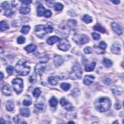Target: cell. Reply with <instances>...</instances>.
I'll return each instance as SVG.
<instances>
[{"label": "cell", "instance_id": "obj_1", "mask_svg": "<svg viewBox=\"0 0 124 124\" xmlns=\"http://www.w3.org/2000/svg\"><path fill=\"white\" fill-rule=\"evenodd\" d=\"M111 101L108 97H101L95 102V106L96 109L101 112L108 111L111 108Z\"/></svg>", "mask_w": 124, "mask_h": 124}, {"label": "cell", "instance_id": "obj_2", "mask_svg": "<svg viewBox=\"0 0 124 124\" xmlns=\"http://www.w3.org/2000/svg\"><path fill=\"white\" fill-rule=\"evenodd\" d=\"M16 72L19 75L22 76L27 75L31 70V68L28 64V62L25 59H22L18 61L15 67Z\"/></svg>", "mask_w": 124, "mask_h": 124}, {"label": "cell", "instance_id": "obj_3", "mask_svg": "<svg viewBox=\"0 0 124 124\" xmlns=\"http://www.w3.org/2000/svg\"><path fill=\"white\" fill-rule=\"evenodd\" d=\"M82 71L80 64L78 62L74 64L72 68V71L69 74L70 78L75 80L80 79L82 76Z\"/></svg>", "mask_w": 124, "mask_h": 124}, {"label": "cell", "instance_id": "obj_4", "mask_svg": "<svg viewBox=\"0 0 124 124\" xmlns=\"http://www.w3.org/2000/svg\"><path fill=\"white\" fill-rule=\"evenodd\" d=\"M12 86L15 91L17 94H20L23 89V80L20 78H16L12 80Z\"/></svg>", "mask_w": 124, "mask_h": 124}, {"label": "cell", "instance_id": "obj_5", "mask_svg": "<svg viewBox=\"0 0 124 124\" xmlns=\"http://www.w3.org/2000/svg\"><path fill=\"white\" fill-rule=\"evenodd\" d=\"M73 40L79 45H84L89 41V37L84 34H77L73 37Z\"/></svg>", "mask_w": 124, "mask_h": 124}, {"label": "cell", "instance_id": "obj_6", "mask_svg": "<svg viewBox=\"0 0 124 124\" xmlns=\"http://www.w3.org/2000/svg\"><path fill=\"white\" fill-rule=\"evenodd\" d=\"M70 28L68 23H61L59 27L58 32L59 34L64 38H67L70 34Z\"/></svg>", "mask_w": 124, "mask_h": 124}, {"label": "cell", "instance_id": "obj_7", "mask_svg": "<svg viewBox=\"0 0 124 124\" xmlns=\"http://www.w3.org/2000/svg\"><path fill=\"white\" fill-rule=\"evenodd\" d=\"M58 48L61 51L67 52L70 48V44L68 41L66 39H60L59 43L58 45Z\"/></svg>", "mask_w": 124, "mask_h": 124}, {"label": "cell", "instance_id": "obj_8", "mask_svg": "<svg viewBox=\"0 0 124 124\" xmlns=\"http://www.w3.org/2000/svg\"><path fill=\"white\" fill-rule=\"evenodd\" d=\"M47 63L45 62H39L38 63L35 68V71L38 75L42 74L46 68Z\"/></svg>", "mask_w": 124, "mask_h": 124}, {"label": "cell", "instance_id": "obj_9", "mask_svg": "<svg viewBox=\"0 0 124 124\" xmlns=\"http://www.w3.org/2000/svg\"><path fill=\"white\" fill-rule=\"evenodd\" d=\"M44 25H39L36 27L35 32L36 35L39 38H42L44 37L45 35L46 32L44 31Z\"/></svg>", "mask_w": 124, "mask_h": 124}, {"label": "cell", "instance_id": "obj_10", "mask_svg": "<svg viewBox=\"0 0 124 124\" xmlns=\"http://www.w3.org/2000/svg\"><path fill=\"white\" fill-rule=\"evenodd\" d=\"M111 26L113 29V30L118 35H121L123 33V30L121 26L115 23L112 22L111 23Z\"/></svg>", "mask_w": 124, "mask_h": 124}, {"label": "cell", "instance_id": "obj_11", "mask_svg": "<svg viewBox=\"0 0 124 124\" xmlns=\"http://www.w3.org/2000/svg\"><path fill=\"white\" fill-rule=\"evenodd\" d=\"M31 8L29 5L22 4L20 8V13L22 15H27L30 13Z\"/></svg>", "mask_w": 124, "mask_h": 124}, {"label": "cell", "instance_id": "obj_12", "mask_svg": "<svg viewBox=\"0 0 124 124\" xmlns=\"http://www.w3.org/2000/svg\"><path fill=\"white\" fill-rule=\"evenodd\" d=\"M95 80V77L92 75H86L84 79V83L86 85L92 84Z\"/></svg>", "mask_w": 124, "mask_h": 124}, {"label": "cell", "instance_id": "obj_13", "mask_svg": "<svg viewBox=\"0 0 124 124\" xmlns=\"http://www.w3.org/2000/svg\"><path fill=\"white\" fill-rule=\"evenodd\" d=\"M121 46L118 44H114L111 47V52L115 54H119L121 52Z\"/></svg>", "mask_w": 124, "mask_h": 124}, {"label": "cell", "instance_id": "obj_14", "mask_svg": "<svg viewBox=\"0 0 124 124\" xmlns=\"http://www.w3.org/2000/svg\"><path fill=\"white\" fill-rule=\"evenodd\" d=\"M60 37H59L58 36H51L50 37H49L47 40V43L48 44V45H52L53 44H54L55 43H56V42H58L60 40Z\"/></svg>", "mask_w": 124, "mask_h": 124}, {"label": "cell", "instance_id": "obj_15", "mask_svg": "<svg viewBox=\"0 0 124 124\" xmlns=\"http://www.w3.org/2000/svg\"><path fill=\"white\" fill-rule=\"evenodd\" d=\"M53 62L54 64L56 67H59L63 64L64 62V59L63 57L60 55H56L53 59Z\"/></svg>", "mask_w": 124, "mask_h": 124}, {"label": "cell", "instance_id": "obj_16", "mask_svg": "<svg viewBox=\"0 0 124 124\" xmlns=\"http://www.w3.org/2000/svg\"><path fill=\"white\" fill-rule=\"evenodd\" d=\"M2 92L4 95L6 96H10L11 95L12 92L11 90V87L9 85L6 84L4 85L2 88Z\"/></svg>", "mask_w": 124, "mask_h": 124}, {"label": "cell", "instance_id": "obj_17", "mask_svg": "<svg viewBox=\"0 0 124 124\" xmlns=\"http://www.w3.org/2000/svg\"><path fill=\"white\" fill-rule=\"evenodd\" d=\"M45 12V8L44 6L42 4H40L37 6V14L38 16H41L44 15Z\"/></svg>", "mask_w": 124, "mask_h": 124}, {"label": "cell", "instance_id": "obj_18", "mask_svg": "<svg viewBox=\"0 0 124 124\" xmlns=\"http://www.w3.org/2000/svg\"><path fill=\"white\" fill-rule=\"evenodd\" d=\"M48 83L52 85H56L58 83V78L57 77L51 76L48 79Z\"/></svg>", "mask_w": 124, "mask_h": 124}, {"label": "cell", "instance_id": "obj_19", "mask_svg": "<svg viewBox=\"0 0 124 124\" xmlns=\"http://www.w3.org/2000/svg\"><path fill=\"white\" fill-rule=\"evenodd\" d=\"M6 110L8 111H13L15 108L14 101L13 100H8V101H7L6 104Z\"/></svg>", "mask_w": 124, "mask_h": 124}, {"label": "cell", "instance_id": "obj_20", "mask_svg": "<svg viewBox=\"0 0 124 124\" xmlns=\"http://www.w3.org/2000/svg\"><path fill=\"white\" fill-rule=\"evenodd\" d=\"M96 63L95 62H93L91 64H87L85 67V70L87 72H91L94 70L95 68Z\"/></svg>", "mask_w": 124, "mask_h": 124}, {"label": "cell", "instance_id": "obj_21", "mask_svg": "<svg viewBox=\"0 0 124 124\" xmlns=\"http://www.w3.org/2000/svg\"><path fill=\"white\" fill-rule=\"evenodd\" d=\"M25 51L28 53L34 52L36 49V46L34 44H30L25 48Z\"/></svg>", "mask_w": 124, "mask_h": 124}, {"label": "cell", "instance_id": "obj_22", "mask_svg": "<svg viewBox=\"0 0 124 124\" xmlns=\"http://www.w3.org/2000/svg\"><path fill=\"white\" fill-rule=\"evenodd\" d=\"M112 92L113 93V94L116 95H119L121 94L123 91V89L121 87L116 86H113L112 88Z\"/></svg>", "mask_w": 124, "mask_h": 124}, {"label": "cell", "instance_id": "obj_23", "mask_svg": "<svg viewBox=\"0 0 124 124\" xmlns=\"http://www.w3.org/2000/svg\"><path fill=\"white\" fill-rule=\"evenodd\" d=\"M20 112L22 116L25 117H29L30 114V110L28 108H21L20 110Z\"/></svg>", "mask_w": 124, "mask_h": 124}, {"label": "cell", "instance_id": "obj_24", "mask_svg": "<svg viewBox=\"0 0 124 124\" xmlns=\"http://www.w3.org/2000/svg\"><path fill=\"white\" fill-rule=\"evenodd\" d=\"M93 29L94 30L100 32H101V33H103V34H104V33H105L106 32L105 29L103 26H102L100 24H98V23L96 24V25H95L94 26Z\"/></svg>", "mask_w": 124, "mask_h": 124}, {"label": "cell", "instance_id": "obj_25", "mask_svg": "<svg viewBox=\"0 0 124 124\" xmlns=\"http://www.w3.org/2000/svg\"><path fill=\"white\" fill-rule=\"evenodd\" d=\"M0 28H1V31L3 32L9 29V26L6 21L3 20L0 23Z\"/></svg>", "mask_w": 124, "mask_h": 124}, {"label": "cell", "instance_id": "obj_26", "mask_svg": "<svg viewBox=\"0 0 124 124\" xmlns=\"http://www.w3.org/2000/svg\"><path fill=\"white\" fill-rule=\"evenodd\" d=\"M44 31L46 32V34H49V33H51L53 31V28L52 26V25L49 23H48L44 25Z\"/></svg>", "mask_w": 124, "mask_h": 124}, {"label": "cell", "instance_id": "obj_27", "mask_svg": "<svg viewBox=\"0 0 124 124\" xmlns=\"http://www.w3.org/2000/svg\"><path fill=\"white\" fill-rule=\"evenodd\" d=\"M82 20L87 24H89L91 22H92L93 21L91 16H90L88 15H84L82 18Z\"/></svg>", "mask_w": 124, "mask_h": 124}, {"label": "cell", "instance_id": "obj_28", "mask_svg": "<svg viewBox=\"0 0 124 124\" xmlns=\"http://www.w3.org/2000/svg\"><path fill=\"white\" fill-rule=\"evenodd\" d=\"M103 64L106 68H109L112 66V62L109 59L105 58L103 61Z\"/></svg>", "mask_w": 124, "mask_h": 124}, {"label": "cell", "instance_id": "obj_29", "mask_svg": "<svg viewBox=\"0 0 124 124\" xmlns=\"http://www.w3.org/2000/svg\"><path fill=\"white\" fill-rule=\"evenodd\" d=\"M49 104H50V106L52 107H55L57 106L58 104V100L55 97L52 96L51 100H49Z\"/></svg>", "mask_w": 124, "mask_h": 124}, {"label": "cell", "instance_id": "obj_30", "mask_svg": "<svg viewBox=\"0 0 124 124\" xmlns=\"http://www.w3.org/2000/svg\"><path fill=\"white\" fill-rule=\"evenodd\" d=\"M60 87L61 89L64 91H68L71 88V84L68 83H65V82H64V83H62L61 84Z\"/></svg>", "mask_w": 124, "mask_h": 124}, {"label": "cell", "instance_id": "obj_31", "mask_svg": "<svg viewBox=\"0 0 124 124\" xmlns=\"http://www.w3.org/2000/svg\"><path fill=\"white\" fill-rule=\"evenodd\" d=\"M30 29V26L29 25L23 26L21 30V32L24 35H27L29 33Z\"/></svg>", "mask_w": 124, "mask_h": 124}, {"label": "cell", "instance_id": "obj_32", "mask_svg": "<svg viewBox=\"0 0 124 124\" xmlns=\"http://www.w3.org/2000/svg\"><path fill=\"white\" fill-rule=\"evenodd\" d=\"M14 14H15V11L9 8V9H8L5 11L4 13V15L6 16V17L10 18L13 16V15Z\"/></svg>", "mask_w": 124, "mask_h": 124}, {"label": "cell", "instance_id": "obj_33", "mask_svg": "<svg viewBox=\"0 0 124 124\" xmlns=\"http://www.w3.org/2000/svg\"><path fill=\"white\" fill-rule=\"evenodd\" d=\"M41 93H42V92H41L40 89L39 88H36L33 91L32 95L35 97L37 98L40 96Z\"/></svg>", "mask_w": 124, "mask_h": 124}, {"label": "cell", "instance_id": "obj_34", "mask_svg": "<svg viewBox=\"0 0 124 124\" xmlns=\"http://www.w3.org/2000/svg\"><path fill=\"white\" fill-rule=\"evenodd\" d=\"M64 5L61 3H56L54 4V9L57 11H60L63 10Z\"/></svg>", "mask_w": 124, "mask_h": 124}, {"label": "cell", "instance_id": "obj_35", "mask_svg": "<svg viewBox=\"0 0 124 124\" xmlns=\"http://www.w3.org/2000/svg\"><path fill=\"white\" fill-rule=\"evenodd\" d=\"M68 26L69 27L71 28H74L76 26L77 24L76 21L75 20H69L68 22Z\"/></svg>", "mask_w": 124, "mask_h": 124}, {"label": "cell", "instance_id": "obj_36", "mask_svg": "<svg viewBox=\"0 0 124 124\" xmlns=\"http://www.w3.org/2000/svg\"><path fill=\"white\" fill-rule=\"evenodd\" d=\"M32 103L31 98L29 96L28 98H26L23 101V104L25 106H29Z\"/></svg>", "mask_w": 124, "mask_h": 124}, {"label": "cell", "instance_id": "obj_37", "mask_svg": "<svg viewBox=\"0 0 124 124\" xmlns=\"http://www.w3.org/2000/svg\"><path fill=\"white\" fill-rule=\"evenodd\" d=\"M80 93V91L79 88H75L71 92V95L75 97H77L79 95Z\"/></svg>", "mask_w": 124, "mask_h": 124}, {"label": "cell", "instance_id": "obj_38", "mask_svg": "<svg viewBox=\"0 0 124 124\" xmlns=\"http://www.w3.org/2000/svg\"><path fill=\"white\" fill-rule=\"evenodd\" d=\"M29 81L31 84H36L37 82V78L36 76L35 75H32L29 78Z\"/></svg>", "mask_w": 124, "mask_h": 124}, {"label": "cell", "instance_id": "obj_39", "mask_svg": "<svg viewBox=\"0 0 124 124\" xmlns=\"http://www.w3.org/2000/svg\"><path fill=\"white\" fill-rule=\"evenodd\" d=\"M25 42V38L23 36H19L17 39V42L20 44H22Z\"/></svg>", "mask_w": 124, "mask_h": 124}, {"label": "cell", "instance_id": "obj_40", "mask_svg": "<svg viewBox=\"0 0 124 124\" xmlns=\"http://www.w3.org/2000/svg\"><path fill=\"white\" fill-rule=\"evenodd\" d=\"M14 70V68L11 65L8 66V67L6 68V71L8 73V74H9V75H11V74H12Z\"/></svg>", "mask_w": 124, "mask_h": 124}, {"label": "cell", "instance_id": "obj_41", "mask_svg": "<svg viewBox=\"0 0 124 124\" xmlns=\"http://www.w3.org/2000/svg\"><path fill=\"white\" fill-rule=\"evenodd\" d=\"M1 7L2 8H3V9H4V10H7L8 9H9V4H8V2H4L2 4V5H1Z\"/></svg>", "mask_w": 124, "mask_h": 124}, {"label": "cell", "instance_id": "obj_42", "mask_svg": "<svg viewBox=\"0 0 124 124\" xmlns=\"http://www.w3.org/2000/svg\"><path fill=\"white\" fill-rule=\"evenodd\" d=\"M92 36L95 40H100V34H97V33L95 32H94L92 33Z\"/></svg>", "mask_w": 124, "mask_h": 124}, {"label": "cell", "instance_id": "obj_43", "mask_svg": "<svg viewBox=\"0 0 124 124\" xmlns=\"http://www.w3.org/2000/svg\"><path fill=\"white\" fill-rule=\"evenodd\" d=\"M93 52L92 48L90 47H86L84 48V52L86 54H90Z\"/></svg>", "mask_w": 124, "mask_h": 124}, {"label": "cell", "instance_id": "obj_44", "mask_svg": "<svg viewBox=\"0 0 124 124\" xmlns=\"http://www.w3.org/2000/svg\"><path fill=\"white\" fill-rule=\"evenodd\" d=\"M102 81L103 83L106 85H109L111 84V80L109 78H104L103 80Z\"/></svg>", "mask_w": 124, "mask_h": 124}, {"label": "cell", "instance_id": "obj_45", "mask_svg": "<svg viewBox=\"0 0 124 124\" xmlns=\"http://www.w3.org/2000/svg\"><path fill=\"white\" fill-rule=\"evenodd\" d=\"M52 15V12L51 10H47L45 11V13L44 14V16L45 17L47 18L51 17Z\"/></svg>", "mask_w": 124, "mask_h": 124}, {"label": "cell", "instance_id": "obj_46", "mask_svg": "<svg viewBox=\"0 0 124 124\" xmlns=\"http://www.w3.org/2000/svg\"><path fill=\"white\" fill-rule=\"evenodd\" d=\"M98 47L104 50V49H105L107 48V45L104 42H103V41H101V42H100V44H99Z\"/></svg>", "mask_w": 124, "mask_h": 124}, {"label": "cell", "instance_id": "obj_47", "mask_svg": "<svg viewBox=\"0 0 124 124\" xmlns=\"http://www.w3.org/2000/svg\"><path fill=\"white\" fill-rule=\"evenodd\" d=\"M69 102L65 100V99L64 97H62L61 99L60 100V104L62 106L64 107L65 105H67Z\"/></svg>", "mask_w": 124, "mask_h": 124}, {"label": "cell", "instance_id": "obj_48", "mask_svg": "<svg viewBox=\"0 0 124 124\" xmlns=\"http://www.w3.org/2000/svg\"><path fill=\"white\" fill-rule=\"evenodd\" d=\"M35 106L36 108L40 110H42L44 109V105L43 103H36L35 105Z\"/></svg>", "mask_w": 124, "mask_h": 124}, {"label": "cell", "instance_id": "obj_49", "mask_svg": "<svg viewBox=\"0 0 124 124\" xmlns=\"http://www.w3.org/2000/svg\"><path fill=\"white\" fill-rule=\"evenodd\" d=\"M65 109L68 111H72L73 110V106L71 103H68L67 105L65 106Z\"/></svg>", "mask_w": 124, "mask_h": 124}, {"label": "cell", "instance_id": "obj_50", "mask_svg": "<svg viewBox=\"0 0 124 124\" xmlns=\"http://www.w3.org/2000/svg\"><path fill=\"white\" fill-rule=\"evenodd\" d=\"M13 120L15 123L16 124H19L20 123V119L18 115H15V116L13 118Z\"/></svg>", "mask_w": 124, "mask_h": 124}, {"label": "cell", "instance_id": "obj_51", "mask_svg": "<svg viewBox=\"0 0 124 124\" xmlns=\"http://www.w3.org/2000/svg\"><path fill=\"white\" fill-rule=\"evenodd\" d=\"M12 25L14 27H17L20 25V23L19 20H15L12 22Z\"/></svg>", "mask_w": 124, "mask_h": 124}, {"label": "cell", "instance_id": "obj_52", "mask_svg": "<svg viewBox=\"0 0 124 124\" xmlns=\"http://www.w3.org/2000/svg\"><path fill=\"white\" fill-rule=\"evenodd\" d=\"M114 108L116 110H120L122 108V106L120 103H116L114 105Z\"/></svg>", "mask_w": 124, "mask_h": 124}, {"label": "cell", "instance_id": "obj_53", "mask_svg": "<svg viewBox=\"0 0 124 124\" xmlns=\"http://www.w3.org/2000/svg\"><path fill=\"white\" fill-rule=\"evenodd\" d=\"M21 2L23 3V4H26V5H29L32 2V1H29V0H28V1H27V0H25V1H22Z\"/></svg>", "mask_w": 124, "mask_h": 124}, {"label": "cell", "instance_id": "obj_54", "mask_svg": "<svg viewBox=\"0 0 124 124\" xmlns=\"http://www.w3.org/2000/svg\"><path fill=\"white\" fill-rule=\"evenodd\" d=\"M46 4L49 7H52L53 5H54V2L52 1H46Z\"/></svg>", "mask_w": 124, "mask_h": 124}, {"label": "cell", "instance_id": "obj_55", "mask_svg": "<svg viewBox=\"0 0 124 124\" xmlns=\"http://www.w3.org/2000/svg\"><path fill=\"white\" fill-rule=\"evenodd\" d=\"M111 2L115 4H118L120 3V1H118V0H115V1H111Z\"/></svg>", "mask_w": 124, "mask_h": 124}, {"label": "cell", "instance_id": "obj_56", "mask_svg": "<svg viewBox=\"0 0 124 124\" xmlns=\"http://www.w3.org/2000/svg\"><path fill=\"white\" fill-rule=\"evenodd\" d=\"M0 123H2V124H5V121L4 119H3L2 118L0 119Z\"/></svg>", "mask_w": 124, "mask_h": 124}, {"label": "cell", "instance_id": "obj_57", "mask_svg": "<svg viewBox=\"0 0 124 124\" xmlns=\"http://www.w3.org/2000/svg\"><path fill=\"white\" fill-rule=\"evenodd\" d=\"M0 75H1V80H2L3 79V78H4V75H3V73L2 72H1V74H0Z\"/></svg>", "mask_w": 124, "mask_h": 124}, {"label": "cell", "instance_id": "obj_58", "mask_svg": "<svg viewBox=\"0 0 124 124\" xmlns=\"http://www.w3.org/2000/svg\"><path fill=\"white\" fill-rule=\"evenodd\" d=\"M68 123H74V122H69Z\"/></svg>", "mask_w": 124, "mask_h": 124}]
</instances>
